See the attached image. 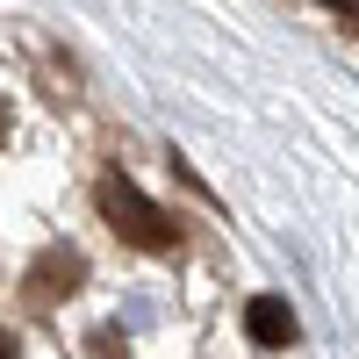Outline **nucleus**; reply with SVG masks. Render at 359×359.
<instances>
[{
	"label": "nucleus",
	"instance_id": "obj_2",
	"mask_svg": "<svg viewBox=\"0 0 359 359\" xmlns=\"http://www.w3.org/2000/svg\"><path fill=\"white\" fill-rule=\"evenodd\" d=\"M79 280H86V259L72 252V245H50L36 266H29V309H57L65 294H79Z\"/></svg>",
	"mask_w": 359,
	"mask_h": 359
},
{
	"label": "nucleus",
	"instance_id": "obj_4",
	"mask_svg": "<svg viewBox=\"0 0 359 359\" xmlns=\"http://www.w3.org/2000/svg\"><path fill=\"white\" fill-rule=\"evenodd\" d=\"M323 8H338L345 22H359V0H323Z\"/></svg>",
	"mask_w": 359,
	"mask_h": 359
},
{
	"label": "nucleus",
	"instance_id": "obj_5",
	"mask_svg": "<svg viewBox=\"0 0 359 359\" xmlns=\"http://www.w3.org/2000/svg\"><path fill=\"white\" fill-rule=\"evenodd\" d=\"M8 130H15V108H8V101H0V144H8Z\"/></svg>",
	"mask_w": 359,
	"mask_h": 359
},
{
	"label": "nucleus",
	"instance_id": "obj_1",
	"mask_svg": "<svg viewBox=\"0 0 359 359\" xmlns=\"http://www.w3.org/2000/svg\"><path fill=\"white\" fill-rule=\"evenodd\" d=\"M94 201H101V216H108L115 230H123L137 252H180V223L165 216L158 201H144V187H137V180L108 172L101 187H94Z\"/></svg>",
	"mask_w": 359,
	"mask_h": 359
},
{
	"label": "nucleus",
	"instance_id": "obj_6",
	"mask_svg": "<svg viewBox=\"0 0 359 359\" xmlns=\"http://www.w3.org/2000/svg\"><path fill=\"white\" fill-rule=\"evenodd\" d=\"M8 352H15V338H8V331H0V359H8Z\"/></svg>",
	"mask_w": 359,
	"mask_h": 359
},
{
	"label": "nucleus",
	"instance_id": "obj_3",
	"mask_svg": "<svg viewBox=\"0 0 359 359\" xmlns=\"http://www.w3.org/2000/svg\"><path fill=\"white\" fill-rule=\"evenodd\" d=\"M245 331H252V345H259V352H287V345H294V309L280 302V294H252Z\"/></svg>",
	"mask_w": 359,
	"mask_h": 359
}]
</instances>
